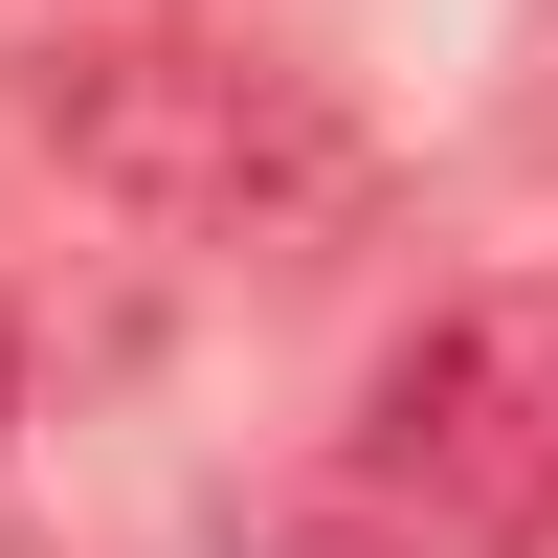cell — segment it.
I'll return each mask as SVG.
<instances>
[{
	"label": "cell",
	"instance_id": "1",
	"mask_svg": "<svg viewBox=\"0 0 558 558\" xmlns=\"http://www.w3.org/2000/svg\"><path fill=\"white\" fill-rule=\"evenodd\" d=\"M23 134H45L112 223H157V246H291V223L357 202V134L313 112L291 68L202 45V23H68V45L23 68Z\"/></svg>",
	"mask_w": 558,
	"mask_h": 558
},
{
	"label": "cell",
	"instance_id": "3",
	"mask_svg": "<svg viewBox=\"0 0 558 558\" xmlns=\"http://www.w3.org/2000/svg\"><path fill=\"white\" fill-rule=\"evenodd\" d=\"M0 425H23V313H0Z\"/></svg>",
	"mask_w": 558,
	"mask_h": 558
},
{
	"label": "cell",
	"instance_id": "2",
	"mask_svg": "<svg viewBox=\"0 0 558 558\" xmlns=\"http://www.w3.org/2000/svg\"><path fill=\"white\" fill-rule=\"evenodd\" d=\"M357 470H380L402 514L514 536L536 492H558V357H536V313H425V336L380 357V425H357Z\"/></svg>",
	"mask_w": 558,
	"mask_h": 558
}]
</instances>
